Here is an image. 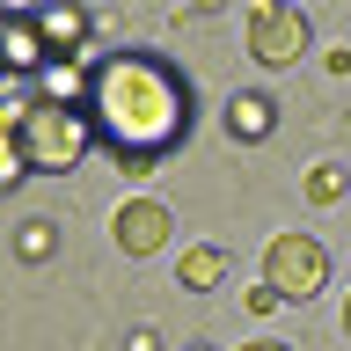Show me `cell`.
<instances>
[{
    "instance_id": "6da1fadb",
    "label": "cell",
    "mask_w": 351,
    "mask_h": 351,
    "mask_svg": "<svg viewBox=\"0 0 351 351\" xmlns=\"http://www.w3.org/2000/svg\"><path fill=\"white\" fill-rule=\"evenodd\" d=\"M95 139L117 161H169L191 139V81L161 51H117L95 59V95H88Z\"/></svg>"
},
{
    "instance_id": "7a4b0ae2",
    "label": "cell",
    "mask_w": 351,
    "mask_h": 351,
    "mask_svg": "<svg viewBox=\"0 0 351 351\" xmlns=\"http://www.w3.org/2000/svg\"><path fill=\"white\" fill-rule=\"evenodd\" d=\"M88 147H95V117L88 110H66V103H37L29 95V117H22V154H29V176H66L81 169Z\"/></svg>"
},
{
    "instance_id": "3957f363",
    "label": "cell",
    "mask_w": 351,
    "mask_h": 351,
    "mask_svg": "<svg viewBox=\"0 0 351 351\" xmlns=\"http://www.w3.org/2000/svg\"><path fill=\"white\" fill-rule=\"evenodd\" d=\"M263 285L278 300H315L329 285V249L315 234H271L263 241Z\"/></svg>"
},
{
    "instance_id": "277c9868",
    "label": "cell",
    "mask_w": 351,
    "mask_h": 351,
    "mask_svg": "<svg viewBox=\"0 0 351 351\" xmlns=\"http://www.w3.org/2000/svg\"><path fill=\"white\" fill-rule=\"evenodd\" d=\"M300 51H307V15L285 8V0H256V8H249V59H256L263 73H285Z\"/></svg>"
},
{
    "instance_id": "5b68a950",
    "label": "cell",
    "mask_w": 351,
    "mask_h": 351,
    "mask_svg": "<svg viewBox=\"0 0 351 351\" xmlns=\"http://www.w3.org/2000/svg\"><path fill=\"white\" fill-rule=\"evenodd\" d=\"M110 234H117V249H125V256H161V249H169V234H176V219H169V205H161V197H125V205H117V219H110Z\"/></svg>"
},
{
    "instance_id": "8992f818",
    "label": "cell",
    "mask_w": 351,
    "mask_h": 351,
    "mask_svg": "<svg viewBox=\"0 0 351 351\" xmlns=\"http://www.w3.org/2000/svg\"><path fill=\"white\" fill-rule=\"evenodd\" d=\"M51 51L37 37V15H0V73H44Z\"/></svg>"
},
{
    "instance_id": "52a82bcc",
    "label": "cell",
    "mask_w": 351,
    "mask_h": 351,
    "mask_svg": "<svg viewBox=\"0 0 351 351\" xmlns=\"http://www.w3.org/2000/svg\"><path fill=\"white\" fill-rule=\"evenodd\" d=\"M88 29H95V15H81V8H37V37L51 59H88Z\"/></svg>"
},
{
    "instance_id": "ba28073f",
    "label": "cell",
    "mask_w": 351,
    "mask_h": 351,
    "mask_svg": "<svg viewBox=\"0 0 351 351\" xmlns=\"http://www.w3.org/2000/svg\"><path fill=\"white\" fill-rule=\"evenodd\" d=\"M227 132H234L241 147H256V139H271V132H278V103H271L263 88H241L234 103H227Z\"/></svg>"
},
{
    "instance_id": "9c48e42d",
    "label": "cell",
    "mask_w": 351,
    "mask_h": 351,
    "mask_svg": "<svg viewBox=\"0 0 351 351\" xmlns=\"http://www.w3.org/2000/svg\"><path fill=\"white\" fill-rule=\"evenodd\" d=\"M176 278L191 285V293H213V285L227 278V249H183V256H176Z\"/></svg>"
},
{
    "instance_id": "30bf717a",
    "label": "cell",
    "mask_w": 351,
    "mask_h": 351,
    "mask_svg": "<svg viewBox=\"0 0 351 351\" xmlns=\"http://www.w3.org/2000/svg\"><path fill=\"white\" fill-rule=\"evenodd\" d=\"M344 183H351L344 161H315V169H307V205H337V197H344Z\"/></svg>"
},
{
    "instance_id": "8fae6325",
    "label": "cell",
    "mask_w": 351,
    "mask_h": 351,
    "mask_svg": "<svg viewBox=\"0 0 351 351\" xmlns=\"http://www.w3.org/2000/svg\"><path fill=\"white\" fill-rule=\"evenodd\" d=\"M51 249H59V227H51V219H22L15 227V256L22 263H44Z\"/></svg>"
},
{
    "instance_id": "7c38bea8",
    "label": "cell",
    "mask_w": 351,
    "mask_h": 351,
    "mask_svg": "<svg viewBox=\"0 0 351 351\" xmlns=\"http://www.w3.org/2000/svg\"><path fill=\"white\" fill-rule=\"evenodd\" d=\"M22 176H29V154H22V132L0 125V191H15Z\"/></svg>"
},
{
    "instance_id": "4fadbf2b",
    "label": "cell",
    "mask_w": 351,
    "mask_h": 351,
    "mask_svg": "<svg viewBox=\"0 0 351 351\" xmlns=\"http://www.w3.org/2000/svg\"><path fill=\"white\" fill-rule=\"evenodd\" d=\"M132 351H161V337L154 329H132Z\"/></svg>"
},
{
    "instance_id": "5bb4252c",
    "label": "cell",
    "mask_w": 351,
    "mask_h": 351,
    "mask_svg": "<svg viewBox=\"0 0 351 351\" xmlns=\"http://www.w3.org/2000/svg\"><path fill=\"white\" fill-rule=\"evenodd\" d=\"M241 351H293V344H241Z\"/></svg>"
},
{
    "instance_id": "9a60e30c",
    "label": "cell",
    "mask_w": 351,
    "mask_h": 351,
    "mask_svg": "<svg viewBox=\"0 0 351 351\" xmlns=\"http://www.w3.org/2000/svg\"><path fill=\"white\" fill-rule=\"evenodd\" d=\"M344 337H351V300H344Z\"/></svg>"
},
{
    "instance_id": "2e32d148",
    "label": "cell",
    "mask_w": 351,
    "mask_h": 351,
    "mask_svg": "<svg viewBox=\"0 0 351 351\" xmlns=\"http://www.w3.org/2000/svg\"><path fill=\"white\" fill-rule=\"evenodd\" d=\"M191 351H213V344H191Z\"/></svg>"
}]
</instances>
